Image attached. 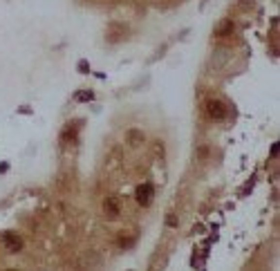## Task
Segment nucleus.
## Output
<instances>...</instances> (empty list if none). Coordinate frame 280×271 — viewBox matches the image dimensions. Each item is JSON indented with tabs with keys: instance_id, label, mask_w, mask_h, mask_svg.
<instances>
[{
	"instance_id": "1",
	"label": "nucleus",
	"mask_w": 280,
	"mask_h": 271,
	"mask_svg": "<svg viewBox=\"0 0 280 271\" xmlns=\"http://www.w3.org/2000/svg\"><path fill=\"white\" fill-rule=\"evenodd\" d=\"M206 115L211 119H215V121H222L227 117V105L222 103V101H217V99H211L209 103H206Z\"/></svg>"
},
{
	"instance_id": "2",
	"label": "nucleus",
	"mask_w": 280,
	"mask_h": 271,
	"mask_svg": "<svg viewBox=\"0 0 280 271\" xmlns=\"http://www.w3.org/2000/svg\"><path fill=\"white\" fill-rule=\"evenodd\" d=\"M134 200L139 206H148L152 202V186L150 184H139L137 190H134Z\"/></svg>"
},
{
	"instance_id": "3",
	"label": "nucleus",
	"mask_w": 280,
	"mask_h": 271,
	"mask_svg": "<svg viewBox=\"0 0 280 271\" xmlns=\"http://www.w3.org/2000/svg\"><path fill=\"white\" fill-rule=\"evenodd\" d=\"M103 211L108 218H117V215L121 213V200H119V197H105Z\"/></svg>"
},
{
	"instance_id": "4",
	"label": "nucleus",
	"mask_w": 280,
	"mask_h": 271,
	"mask_svg": "<svg viewBox=\"0 0 280 271\" xmlns=\"http://www.w3.org/2000/svg\"><path fill=\"white\" fill-rule=\"evenodd\" d=\"M2 242H5L7 251H12V254H18V251L23 249V240H20V236H16V233H5V236H2Z\"/></svg>"
},
{
	"instance_id": "5",
	"label": "nucleus",
	"mask_w": 280,
	"mask_h": 271,
	"mask_svg": "<svg viewBox=\"0 0 280 271\" xmlns=\"http://www.w3.org/2000/svg\"><path fill=\"white\" fill-rule=\"evenodd\" d=\"M231 32H233V23H231L229 18H224V20L215 27V36H229Z\"/></svg>"
},
{
	"instance_id": "6",
	"label": "nucleus",
	"mask_w": 280,
	"mask_h": 271,
	"mask_svg": "<svg viewBox=\"0 0 280 271\" xmlns=\"http://www.w3.org/2000/svg\"><path fill=\"white\" fill-rule=\"evenodd\" d=\"M141 141H144V135H141L139 130H130L128 133V144L130 146H139Z\"/></svg>"
},
{
	"instance_id": "7",
	"label": "nucleus",
	"mask_w": 280,
	"mask_h": 271,
	"mask_svg": "<svg viewBox=\"0 0 280 271\" xmlns=\"http://www.w3.org/2000/svg\"><path fill=\"white\" fill-rule=\"evenodd\" d=\"M74 139H76V128L74 126L65 128V133H63V141H65V144H72Z\"/></svg>"
},
{
	"instance_id": "8",
	"label": "nucleus",
	"mask_w": 280,
	"mask_h": 271,
	"mask_svg": "<svg viewBox=\"0 0 280 271\" xmlns=\"http://www.w3.org/2000/svg\"><path fill=\"white\" fill-rule=\"evenodd\" d=\"M76 99H79V101H90V99H92V92H79Z\"/></svg>"
},
{
	"instance_id": "9",
	"label": "nucleus",
	"mask_w": 280,
	"mask_h": 271,
	"mask_svg": "<svg viewBox=\"0 0 280 271\" xmlns=\"http://www.w3.org/2000/svg\"><path fill=\"white\" fill-rule=\"evenodd\" d=\"M166 224H168V226H175V224H177V218H175V215H168V220H166Z\"/></svg>"
},
{
	"instance_id": "10",
	"label": "nucleus",
	"mask_w": 280,
	"mask_h": 271,
	"mask_svg": "<svg viewBox=\"0 0 280 271\" xmlns=\"http://www.w3.org/2000/svg\"><path fill=\"white\" fill-rule=\"evenodd\" d=\"M251 5H253V0H240V7H247V9H249Z\"/></svg>"
}]
</instances>
